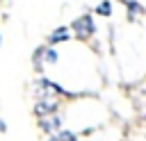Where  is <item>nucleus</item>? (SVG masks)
<instances>
[{"label":"nucleus","instance_id":"20e7f679","mask_svg":"<svg viewBox=\"0 0 146 141\" xmlns=\"http://www.w3.org/2000/svg\"><path fill=\"white\" fill-rule=\"evenodd\" d=\"M96 11H98L100 16H110V14H112V2H110V0H103V2L96 7Z\"/></svg>","mask_w":146,"mask_h":141},{"label":"nucleus","instance_id":"39448f33","mask_svg":"<svg viewBox=\"0 0 146 141\" xmlns=\"http://www.w3.org/2000/svg\"><path fill=\"white\" fill-rule=\"evenodd\" d=\"M128 9H130V16H137V14H141L144 9H141V5H137V2H132V0H121Z\"/></svg>","mask_w":146,"mask_h":141},{"label":"nucleus","instance_id":"9d476101","mask_svg":"<svg viewBox=\"0 0 146 141\" xmlns=\"http://www.w3.org/2000/svg\"><path fill=\"white\" fill-rule=\"evenodd\" d=\"M0 43H2V36H0Z\"/></svg>","mask_w":146,"mask_h":141},{"label":"nucleus","instance_id":"7ed1b4c3","mask_svg":"<svg viewBox=\"0 0 146 141\" xmlns=\"http://www.w3.org/2000/svg\"><path fill=\"white\" fill-rule=\"evenodd\" d=\"M59 125H62V121L55 116V118H46V121H41V127L46 130V132H55V130H59Z\"/></svg>","mask_w":146,"mask_h":141},{"label":"nucleus","instance_id":"423d86ee","mask_svg":"<svg viewBox=\"0 0 146 141\" xmlns=\"http://www.w3.org/2000/svg\"><path fill=\"white\" fill-rule=\"evenodd\" d=\"M50 141H78V139H75L71 132H59V134H52Z\"/></svg>","mask_w":146,"mask_h":141},{"label":"nucleus","instance_id":"0eeeda50","mask_svg":"<svg viewBox=\"0 0 146 141\" xmlns=\"http://www.w3.org/2000/svg\"><path fill=\"white\" fill-rule=\"evenodd\" d=\"M68 39V32H66V27H59L57 32H52V36H50V41H66Z\"/></svg>","mask_w":146,"mask_h":141},{"label":"nucleus","instance_id":"f257e3e1","mask_svg":"<svg viewBox=\"0 0 146 141\" xmlns=\"http://www.w3.org/2000/svg\"><path fill=\"white\" fill-rule=\"evenodd\" d=\"M73 30H75L80 36L91 34V32H94V20H91V16H89V14H84V16H80L78 20H73Z\"/></svg>","mask_w":146,"mask_h":141},{"label":"nucleus","instance_id":"f03ea898","mask_svg":"<svg viewBox=\"0 0 146 141\" xmlns=\"http://www.w3.org/2000/svg\"><path fill=\"white\" fill-rule=\"evenodd\" d=\"M55 107H57V100H55V96H39V100H36V114L39 116H43V114H48V111H55Z\"/></svg>","mask_w":146,"mask_h":141},{"label":"nucleus","instance_id":"1a4fd4ad","mask_svg":"<svg viewBox=\"0 0 146 141\" xmlns=\"http://www.w3.org/2000/svg\"><path fill=\"white\" fill-rule=\"evenodd\" d=\"M5 130H7V125H5L2 121H0V132H5Z\"/></svg>","mask_w":146,"mask_h":141},{"label":"nucleus","instance_id":"6e6552de","mask_svg":"<svg viewBox=\"0 0 146 141\" xmlns=\"http://www.w3.org/2000/svg\"><path fill=\"white\" fill-rule=\"evenodd\" d=\"M46 61H57V52L52 48H46Z\"/></svg>","mask_w":146,"mask_h":141}]
</instances>
